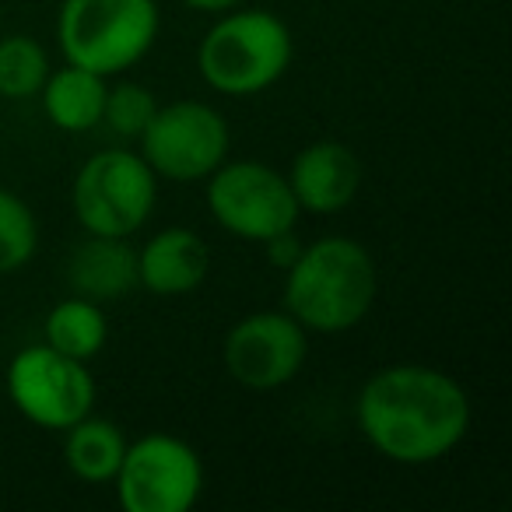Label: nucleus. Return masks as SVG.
Here are the masks:
<instances>
[{"mask_svg":"<svg viewBox=\"0 0 512 512\" xmlns=\"http://www.w3.org/2000/svg\"><path fill=\"white\" fill-rule=\"evenodd\" d=\"M355 418L376 453L404 467H425L467 439L470 397L432 365H386L365 379Z\"/></svg>","mask_w":512,"mask_h":512,"instance_id":"f257e3e1","label":"nucleus"},{"mask_svg":"<svg viewBox=\"0 0 512 512\" xmlns=\"http://www.w3.org/2000/svg\"><path fill=\"white\" fill-rule=\"evenodd\" d=\"M379 271L372 253L355 239L327 235L295 256L285 271V309L316 334H344L372 313Z\"/></svg>","mask_w":512,"mask_h":512,"instance_id":"f03ea898","label":"nucleus"},{"mask_svg":"<svg viewBox=\"0 0 512 512\" xmlns=\"http://www.w3.org/2000/svg\"><path fill=\"white\" fill-rule=\"evenodd\" d=\"M292 29L260 8L221 11L197 50V71L214 92L249 99L285 78L292 64Z\"/></svg>","mask_w":512,"mask_h":512,"instance_id":"7ed1b4c3","label":"nucleus"},{"mask_svg":"<svg viewBox=\"0 0 512 512\" xmlns=\"http://www.w3.org/2000/svg\"><path fill=\"white\" fill-rule=\"evenodd\" d=\"M158 25L155 0H64L57 43L67 64L113 78L148 57Z\"/></svg>","mask_w":512,"mask_h":512,"instance_id":"20e7f679","label":"nucleus"},{"mask_svg":"<svg viewBox=\"0 0 512 512\" xmlns=\"http://www.w3.org/2000/svg\"><path fill=\"white\" fill-rule=\"evenodd\" d=\"M158 197V176L141 151H95L74 176V214L88 235L130 239L148 225Z\"/></svg>","mask_w":512,"mask_h":512,"instance_id":"39448f33","label":"nucleus"},{"mask_svg":"<svg viewBox=\"0 0 512 512\" xmlns=\"http://www.w3.org/2000/svg\"><path fill=\"white\" fill-rule=\"evenodd\" d=\"M207 207L211 218L235 239L260 242L288 232L299 221V204L288 176L264 162H221L207 176Z\"/></svg>","mask_w":512,"mask_h":512,"instance_id":"423d86ee","label":"nucleus"},{"mask_svg":"<svg viewBox=\"0 0 512 512\" xmlns=\"http://www.w3.org/2000/svg\"><path fill=\"white\" fill-rule=\"evenodd\" d=\"M137 141H141V158L158 179L200 183L228 158L232 134H228L225 116L214 106L179 99L158 106Z\"/></svg>","mask_w":512,"mask_h":512,"instance_id":"0eeeda50","label":"nucleus"},{"mask_svg":"<svg viewBox=\"0 0 512 512\" xmlns=\"http://www.w3.org/2000/svg\"><path fill=\"white\" fill-rule=\"evenodd\" d=\"M113 481L127 512H190L204 491V463L190 442L151 432L127 442Z\"/></svg>","mask_w":512,"mask_h":512,"instance_id":"6e6552de","label":"nucleus"},{"mask_svg":"<svg viewBox=\"0 0 512 512\" xmlns=\"http://www.w3.org/2000/svg\"><path fill=\"white\" fill-rule=\"evenodd\" d=\"M8 393L32 425L53 432L71 428L95 407V379L88 362L60 355L46 341L22 348L11 358Z\"/></svg>","mask_w":512,"mask_h":512,"instance_id":"1a4fd4ad","label":"nucleus"},{"mask_svg":"<svg viewBox=\"0 0 512 512\" xmlns=\"http://www.w3.org/2000/svg\"><path fill=\"white\" fill-rule=\"evenodd\" d=\"M309 355L306 327L292 313L264 309L249 313L225 334L221 362L246 390H278L302 372Z\"/></svg>","mask_w":512,"mask_h":512,"instance_id":"9d476101","label":"nucleus"},{"mask_svg":"<svg viewBox=\"0 0 512 512\" xmlns=\"http://www.w3.org/2000/svg\"><path fill=\"white\" fill-rule=\"evenodd\" d=\"M288 186L299 211L337 214L355 200L362 186V162L344 141H316L295 155Z\"/></svg>","mask_w":512,"mask_h":512,"instance_id":"9b49d317","label":"nucleus"},{"mask_svg":"<svg viewBox=\"0 0 512 512\" xmlns=\"http://www.w3.org/2000/svg\"><path fill=\"white\" fill-rule=\"evenodd\" d=\"M207 271L211 249L193 228H162L144 242V249H137V288L162 299L197 292Z\"/></svg>","mask_w":512,"mask_h":512,"instance_id":"f8f14e48","label":"nucleus"},{"mask_svg":"<svg viewBox=\"0 0 512 512\" xmlns=\"http://www.w3.org/2000/svg\"><path fill=\"white\" fill-rule=\"evenodd\" d=\"M67 278L74 295L92 302L127 299L137 288V249L116 235H88L71 256Z\"/></svg>","mask_w":512,"mask_h":512,"instance_id":"ddd939ff","label":"nucleus"},{"mask_svg":"<svg viewBox=\"0 0 512 512\" xmlns=\"http://www.w3.org/2000/svg\"><path fill=\"white\" fill-rule=\"evenodd\" d=\"M106 78L85 67L67 64L64 71H53L39 88L43 113L64 134H88L102 127V106H106Z\"/></svg>","mask_w":512,"mask_h":512,"instance_id":"4468645a","label":"nucleus"},{"mask_svg":"<svg viewBox=\"0 0 512 512\" xmlns=\"http://www.w3.org/2000/svg\"><path fill=\"white\" fill-rule=\"evenodd\" d=\"M64 432V460L71 467V474L88 484L113 481L123 463V453H127V435L120 432V425L85 414V418L74 421Z\"/></svg>","mask_w":512,"mask_h":512,"instance_id":"2eb2a0df","label":"nucleus"},{"mask_svg":"<svg viewBox=\"0 0 512 512\" xmlns=\"http://www.w3.org/2000/svg\"><path fill=\"white\" fill-rule=\"evenodd\" d=\"M43 337L50 348L60 355H71L78 362H92L109 341V323L99 302L85 299V295H71V299L57 302L43 323Z\"/></svg>","mask_w":512,"mask_h":512,"instance_id":"dca6fc26","label":"nucleus"},{"mask_svg":"<svg viewBox=\"0 0 512 512\" xmlns=\"http://www.w3.org/2000/svg\"><path fill=\"white\" fill-rule=\"evenodd\" d=\"M46 78H50V57L36 39L22 32L0 39V99H36Z\"/></svg>","mask_w":512,"mask_h":512,"instance_id":"f3484780","label":"nucleus"},{"mask_svg":"<svg viewBox=\"0 0 512 512\" xmlns=\"http://www.w3.org/2000/svg\"><path fill=\"white\" fill-rule=\"evenodd\" d=\"M39 221L18 193L0 190V274L22 271L36 256Z\"/></svg>","mask_w":512,"mask_h":512,"instance_id":"a211bd4d","label":"nucleus"},{"mask_svg":"<svg viewBox=\"0 0 512 512\" xmlns=\"http://www.w3.org/2000/svg\"><path fill=\"white\" fill-rule=\"evenodd\" d=\"M158 102L155 95L148 92L137 81H120L116 88H106V106H102V123L113 130L116 137H127V141H137L144 134V127L155 116Z\"/></svg>","mask_w":512,"mask_h":512,"instance_id":"6ab92c4d","label":"nucleus"},{"mask_svg":"<svg viewBox=\"0 0 512 512\" xmlns=\"http://www.w3.org/2000/svg\"><path fill=\"white\" fill-rule=\"evenodd\" d=\"M264 246H267V256H271V264L281 267V271H288V267L295 264V256L302 253V242L295 239L292 228H288V232H281V235H274V239H267Z\"/></svg>","mask_w":512,"mask_h":512,"instance_id":"aec40b11","label":"nucleus"},{"mask_svg":"<svg viewBox=\"0 0 512 512\" xmlns=\"http://www.w3.org/2000/svg\"><path fill=\"white\" fill-rule=\"evenodd\" d=\"M186 8H193V11H207V15H221V11H232V8H239L242 0H183Z\"/></svg>","mask_w":512,"mask_h":512,"instance_id":"412c9836","label":"nucleus"}]
</instances>
